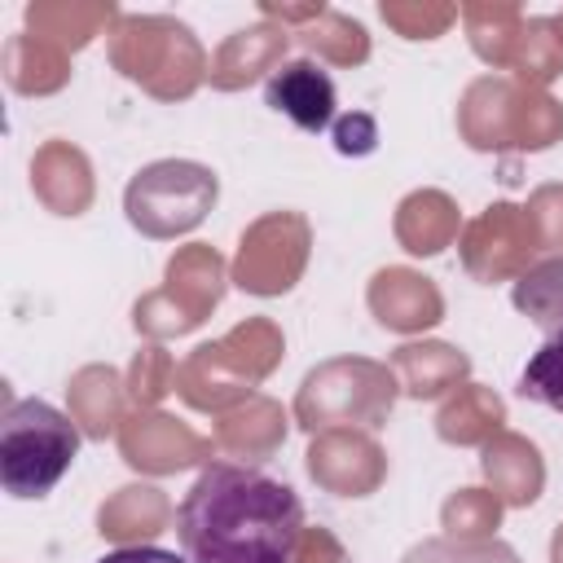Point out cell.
Segmentation results:
<instances>
[{
  "mask_svg": "<svg viewBox=\"0 0 563 563\" xmlns=\"http://www.w3.org/2000/svg\"><path fill=\"white\" fill-rule=\"evenodd\" d=\"M97 563H189V559H180V554H172L163 545H119V550L101 554Z\"/></svg>",
  "mask_w": 563,
  "mask_h": 563,
  "instance_id": "cell-5",
  "label": "cell"
},
{
  "mask_svg": "<svg viewBox=\"0 0 563 563\" xmlns=\"http://www.w3.org/2000/svg\"><path fill=\"white\" fill-rule=\"evenodd\" d=\"M264 101H268L277 114H286L295 128L321 132V128H330V119H334V79H330L317 62L299 57V62H286L282 70L268 75Z\"/></svg>",
  "mask_w": 563,
  "mask_h": 563,
  "instance_id": "cell-3",
  "label": "cell"
},
{
  "mask_svg": "<svg viewBox=\"0 0 563 563\" xmlns=\"http://www.w3.org/2000/svg\"><path fill=\"white\" fill-rule=\"evenodd\" d=\"M519 396L563 413V330H554V334L528 356V365H523V374H519Z\"/></svg>",
  "mask_w": 563,
  "mask_h": 563,
  "instance_id": "cell-4",
  "label": "cell"
},
{
  "mask_svg": "<svg viewBox=\"0 0 563 563\" xmlns=\"http://www.w3.org/2000/svg\"><path fill=\"white\" fill-rule=\"evenodd\" d=\"M176 537L189 563H290L303 501L255 466L211 462L176 510Z\"/></svg>",
  "mask_w": 563,
  "mask_h": 563,
  "instance_id": "cell-1",
  "label": "cell"
},
{
  "mask_svg": "<svg viewBox=\"0 0 563 563\" xmlns=\"http://www.w3.org/2000/svg\"><path fill=\"white\" fill-rule=\"evenodd\" d=\"M79 457V427L48 400H9L0 418V484L9 497L31 501L57 488Z\"/></svg>",
  "mask_w": 563,
  "mask_h": 563,
  "instance_id": "cell-2",
  "label": "cell"
}]
</instances>
